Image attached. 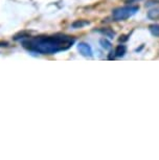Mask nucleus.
<instances>
[{"label":"nucleus","mask_w":159,"mask_h":160,"mask_svg":"<svg viewBox=\"0 0 159 160\" xmlns=\"http://www.w3.org/2000/svg\"><path fill=\"white\" fill-rule=\"evenodd\" d=\"M77 49H79L80 54H83L84 57H91L92 56V49L90 45L87 44V43L81 42L77 45Z\"/></svg>","instance_id":"7ed1b4c3"},{"label":"nucleus","mask_w":159,"mask_h":160,"mask_svg":"<svg viewBox=\"0 0 159 160\" xmlns=\"http://www.w3.org/2000/svg\"><path fill=\"white\" fill-rule=\"evenodd\" d=\"M148 18L151 20H159V6L154 7L148 12Z\"/></svg>","instance_id":"20e7f679"},{"label":"nucleus","mask_w":159,"mask_h":160,"mask_svg":"<svg viewBox=\"0 0 159 160\" xmlns=\"http://www.w3.org/2000/svg\"><path fill=\"white\" fill-rule=\"evenodd\" d=\"M126 52H127V47H126L125 45L120 44V45H118L116 48H115L114 54H115L116 57H124L126 54Z\"/></svg>","instance_id":"39448f33"},{"label":"nucleus","mask_w":159,"mask_h":160,"mask_svg":"<svg viewBox=\"0 0 159 160\" xmlns=\"http://www.w3.org/2000/svg\"><path fill=\"white\" fill-rule=\"evenodd\" d=\"M151 33L155 37H159V24H152L149 26Z\"/></svg>","instance_id":"423d86ee"},{"label":"nucleus","mask_w":159,"mask_h":160,"mask_svg":"<svg viewBox=\"0 0 159 160\" xmlns=\"http://www.w3.org/2000/svg\"><path fill=\"white\" fill-rule=\"evenodd\" d=\"M74 43V39L65 35L37 37L23 42L24 47L42 54H53L66 50Z\"/></svg>","instance_id":"f257e3e1"},{"label":"nucleus","mask_w":159,"mask_h":160,"mask_svg":"<svg viewBox=\"0 0 159 160\" xmlns=\"http://www.w3.org/2000/svg\"><path fill=\"white\" fill-rule=\"evenodd\" d=\"M139 7L136 5H128L122 6V7H117L112 12V16L115 21H124L128 18L132 17L138 12Z\"/></svg>","instance_id":"f03ea898"},{"label":"nucleus","mask_w":159,"mask_h":160,"mask_svg":"<svg viewBox=\"0 0 159 160\" xmlns=\"http://www.w3.org/2000/svg\"><path fill=\"white\" fill-rule=\"evenodd\" d=\"M88 23L89 22H86V21H77L72 24V26L75 27V28H79V27H82V26H84V25L88 24Z\"/></svg>","instance_id":"6e6552de"},{"label":"nucleus","mask_w":159,"mask_h":160,"mask_svg":"<svg viewBox=\"0 0 159 160\" xmlns=\"http://www.w3.org/2000/svg\"><path fill=\"white\" fill-rule=\"evenodd\" d=\"M100 43H101L102 47L104 49H110L111 48V43L108 41L107 39H101V41H100Z\"/></svg>","instance_id":"0eeeda50"}]
</instances>
